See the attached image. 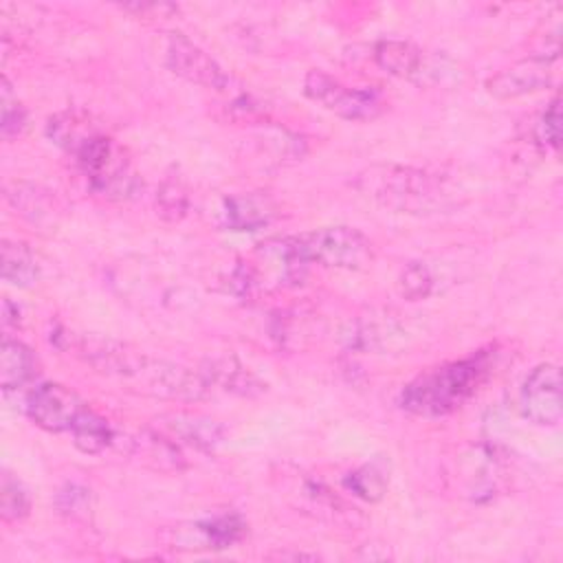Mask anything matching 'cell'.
Here are the masks:
<instances>
[{
	"label": "cell",
	"instance_id": "22",
	"mask_svg": "<svg viewBox=\"0 0 563 563\" xmlns=\"http://www.w3.org/2000/svg\"><path fill=\"white\" fill-rule=\"evenodd\" d=\"M189 191L178 176H165L156 189V213L167 222H178L187 216Z\"/></svg>",
	"mask_w": 563,
	"mask_h": 563
},
{
	"label": "cell",
	"instance_id": "14",
	"mask_svg": "<svg viewBox=\"0 0 563 563\" xmlns=\"http://www.w3.org/2000/svg\"><path fill=\"white\" fill-rule=\"evenodd\" d=\"M462 468L457 471V479L464 484V495L471 499L493 497L501 482V464L495 451L488 449H471L462 455Z\"/></svg>",
	"mask_w": 563,
	"mask_h": 563
},
{
	"label": "cell",
	"instance_id": "4",
	"mask_svg": "<svg viewBox=\"0 0 563 563\" xmlns=\"http://www.w3.org/2000/svg\"><path fill=\"white\" fill-rule=\"evenodd\" d=\"M303 92L325 110L347 121H369L385 110V101L376 90L350 88L321 70H310L306 75Z\"/></svg>",
	"mask_w": 563,
	"mask_h": 563
},
{
	"label": "cell",
	"instance_id": "21",
	"mask_svg": "<svg viewBox=\"0 0 563 563\" xmlns=\"http://www.w3.org/2000/svg\"><path fill=\"white\" fill-rule=\"evenodd\" d=\"M7 200L13 205L18 213H22L31 222H40L42 218L53 216V200L48 191L35 185L15 183L13 189H7Z\"/></svg>",
	"mask_w": 563,
	"mask_h": 563
},
{
	"label": "cell",
	"instance_id": "15",
	"mask_svg": "<svg viewBox=\"0 0 563 563\" xmlns=\"http://www.w3.org/2000/svg\"><path fill=\"white\" fill-rule=\"evenodd\" d=\"M40 372V361L35 352L11 336L2 339L0 350V385L4 391L26 387L31 380H35Z\"/></svg>",
	"mask_w": 563,
	"mask_h": 563
},
{
	"label": "cell",
	"instance_id": "17",
	"mask_svg": "<svg viewBox=\"0 0 563 563\" xmlns=\"http://www.w3.org/2000/svg\"><path fill=\"white\" fill-rule=\"evenodd\" d=\"M2 279L18 286V288H31L40 279V264L33 255V251L18 240H4L2 242Z\"/></svg>",
	"mask_w": 563,
	"mask_h": 563
},
{
	"label": "cell",
	"instance_id": "19",
	"mask_svg": "<svg viewBox=\"0 0 563 563\" xmlns=\"http://www.w3.org/2000/svg\"><path fill=\"white\" fill-rule=\"evenodd\" d=\"M73 442L81 453L99 455L114 442V431L108 420L92 409H86L70 429Z\"/></svg>",
	"mask_w": 563,
	"mask_h": 563
},
{
	"label": "cell",
	"instance_id": "10",
	"mask_svg": "<svg viewBox=\"0 0 563 563\" xmlns=\"http://www.w3.org/2000/svg\"><path fill=\"white\" fill-rule=\"evenodd\" d=\"M246 532V523L240 515L227 512L209 519H200L189 523L187 528H176V543L180 548H205V550H224L238 543Z\"/></svg>",
	"mask_w": 563,
	"mask_h": 563
},
{
	"label": "cell",
	"instance_id": "27",
	"mask_svg": "<svg viewBox=\"0 0 563 563\" xmlns=\"http://www.w3.org/2000/svg\"><path fill=\"white\" fill-rule=\"evenodd\" d=\"M57 506H59L62 512H66L70 517H77V515H84L90 508V495L84 486L68 484L64 490H59Z\"/></svg>",
	"mask_w": 563,
	"mask_h": 563
},
{
	"label": "cell",
	"instance_id": "6",
	"mask_svg": "<svg viewBox=\"0 0 563 563\" xmlns=\"http://www.w3.org/2000/svg\"><path fill=\"white\" fill-rule=\"evenodd\" d=\"M165 66L189 84L224 92L231 86V77L224 68L198 44L180 33H169L165 42Z\"/></svg>",
	"mask_w": 563,
	"mask_h": 563
},
{
	"label": "cell",
	"instance_id": "16",
	"mask_svg": "<svg viewBox=\"0 0 563 563\" xmlns=\"http://www.w3.org/2000/svg\"><path fill=\"white\" fill-rule=\"evenodd\" d=\"M46 134L55 145L75 156L92 136L99 134V128L84 112L64 110L48 119Z\"/></svg>",
	"mask_w": 563,
	"mask_h": 563
},
{
	"label": "cell",
	"instance_id": "1",
	"mask_svg": "<svg viewBox=\"0 0 563 563\" xmlns=\"http://www.w3.org/2000/svg\"><path fill=\"white\" fill-rule=\"evenodd\" d=\"M490 372V352H475L466 358L438 365L400 391V407L413 416L440 418L460 409L486 380Z\"/></svg>",
	"mask_w": 563,
	"mask_h": 563
},
{
	"label": "cell",
	"instance_id": "5",
	"mask_svg": "<svg viewBox=\"0 0 563 563\" xmlns=\"http://www.w3.org/2000/svg\"><path fill=\"white\" fill-rule=\"evenodd\" d=\"M24 409L40 429L59 433L70 431L77 418L88 409V405L77 391L66 385L40 383L26 394Z\"/></svg>",
	"mask_w": 563,
	"mask_h": 563
},
{
	"label": "cell",
	"instance_id": "7",
	"mask_svg": "<svg viewBox=\"0 0 563 563\" xmlns=\"http://www.w3.org/2000/svg\"><path fill=\"white\" fill-rule=\"evenodd\" d=\"M519 407L521 413L539 427H554L561 422V372L554 363H541L526 376L519 391Z\"/></svg>",
	"mask_w": 563,
	"mask_h": 563
},
{
	"label": "cell",
	"instance_id": "24",
	"mask_svg": "<svg viewBox=\"0 0 563 563\" xmlns=\"http://www.w3.org/2000/svg\"><path fill=\"white\" fill-rule=\"evenodd\" d=\"M398 284H400L402 297H407L409 301H416V299L429 297V292L433 288V277L422 262H409L402 268Z\"/></svg>",
	"mask_w": 563,
	"mask_h": 563
},
{
	"label": "cell",
	"instance_id": "9",
	"mask_svg": "<svg viewBox=\"0 0 563 563\" xmlns=\"http://www.w3.org/2000/svg\"><path fill=\"white\" fill-rule=\"evenodd\" d=\"M552 64L554 62H548L534 55L521 62H515L512 66L486 79V92L499 101H508V99H519V97L545 90L554 84Z\"/></svg>",
	"mask_w": 563,
	"mask_h": 563
},
{
	"label": "cell",
	"instance_id": "3",
	"mask_svg": "<svg viewBox=\"0 0 563 563\" xmlns=\"http://www.w3.org/2000/svg\"><path fill=\"white\" fill-rule=\"evenodd\" d=\"M273 246L297 271H303L308 264L361 271L374 257L369 238L354 227H323L308 233L273 240Z\"/></svg>",
	"mask_w": 563,
	"mask_h": 563
},
{
	"label": "cell",
	"instance_id": "18",
	"mask_svg": "<svg viewBox=\"0 0 563 563\" xmlns=\"http://www.w3.org/2000/svg\"><path fill=\"white\" fill-rule=\"evenodd\" d=\"M202 374H205L209 387L216 385V387L238 394V396H253V394L264 391V385L233 358L211 361L209 369H202Z\"/></svg>",
	"mask_w": 563,
	"mask_h": 563
},
{
	"label": "cell",
	"instance_id": "26",
	"mask_svg": "<svg viewBox=\"0 0 563 563\" xmlns=\"http://www.w3.org/2000/svg\"><path fill=\"white\" fill-rule=\"evenodd\" d=\"M26 125V110L24 106L11 95V86L9 79L2 77V134L9 136H18Z\"/></svg>",
	"mask_w": 563,
	"mask_h": 563
},
{
	"label": "cell",
	"instance_id": "2",
	"mask_svg": "<svg viewBox=\"0 0 563 563\" xmlns=\"http://www.w3.org/2000/svg\"><path fill=\"white\" fill-rule=\"evenodd\" d=\"M354 187L398 213H435L455 205V191L444 178L405 165H372L356 176Z\"/></svg>",
	"mask_w": 563,
	"mask_h": 563
},
{
	"label": "cell",
	"instance_id": "12",
	"mask_svg": "<svg viewBox=\"0 0 563 563\" xmlns=\"http://www.w3.org/2000/svg\"><path fill=\"white\" fill-rule=\"evenodd\" d=\"M374 62L394 77L422 81L435 77L438 66L429 64L422 48L407 40H380L374 44Z\"/></svg>",
	"mask_w": 563,
	"mask_h": 563
},
{
	"label": "cell",
	"instance_id": "20",
	"mask_svg": "<svg viewBox=\"0 0 563 563\" xmlns=\"http://www.w3.org/2000/svg\"><path fill=\"white\" fill-rule=\"evenodd\" d=\"M343 484L352 495H356L365 501H380L383 495L387 493V484H389L387 464L383 460L365 462L363 466L352 471Z\"/></svg>",
	"mask_w": 563,
	"mask_h": 563
},
{
	"label": "cell",
	"instance_id": "23",
	"mask_svg": "<svg viewBox=\"0 0 563 563\" xmlns=\"http://www.w3.org/2000/svg\"><path fill=\"white\" fill-rule=\"evenodd\" d=\"M31 512V497L26 488L11 473L0 479V515L4 521H20Z\"/></svg>",
	"mask_w": 563,
	"mask_h": 563
},
{
	"label": "cell",
	"instance_id": "8",
	"mask_svg": "<svg viewBox=\"0 0 563 563\" xmlns=\"http://www.w3.org/2000/svg\"><path fill=\"white\" fill-rule=\"evenodd\" d=\"M290 490L297 499L295 506L314 519H321L330 526L350 528V530H356L365 523V517L358 512V508L347 504L343 497L330 490L323 482L301 477L299 484H295Z\"/></svg>",
	"mask_w": 563,
	"mask_h": 563
},
{
	"label": "cell",
	"instance_id": "25",
	"mask_svg": "<svg viewBox=\"0 0 563 563\" xmlns=\"http://www.w3.org/2000/svg\"><path fill=\"white\" fill-rule=\"evenodd\" d=\"M534 139L543 147L559 150L561 145V99L559 97H554L550 106L543 110V114L539 117L534 125Z\"/></svg>",
	"mask_w": 563,
	"mask_h": 563
},
{
	"label": "cell",
	"instance_id": "11",
	"mask_svg": "<svg viewBox=\"0 0 563 563\" xmlns=\"http://www.w3.org/2000/svg\"><path fill=\"white\" fill-rule=\"evenodd\" d=\"M156 431L174 440L178 446H191L198 451L216 449L224 438V427L211 418L196 413H167L158 420Z\"/></svg>",
	"mask_w": 563,
	"mask_h": 563
},
{
	"label": "cell",
	"instance_id": "13",
	"mask_svg": "<svg viewBox=\"0 0 563 563\" xmlns=\"http://www.w3.org/2000/svg\"><path fill=\"white\" fill-rule=\"evenodd\" d=\"M273 216V202L260 194L227 196L218 207V222L229 231H257L266 227Z\"/></svg>",
	"mask_w": 563,
	"mask_h": 563
}]
</instances>
